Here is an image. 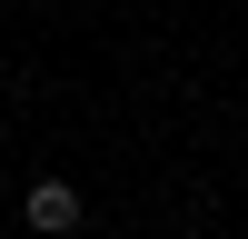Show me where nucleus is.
Masks as SVG:
<instances>
[{
    "mask_svg": "<svg viewBox=\"0 0 248 239\" xmlns=\"http://www.w3.org/2000/svg\"><path fill=\"white\" fill-rule=\"evenodd\" d=\"M30 229H40V239L79 229V189H70V179H40V189H30Z\"/></svg>",
    "mask_w": 248,
    "mask_h": 239,
    "instance_id": "nucleus-1",
    "label": "nucleus"
}]
</instances>
